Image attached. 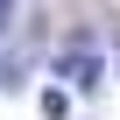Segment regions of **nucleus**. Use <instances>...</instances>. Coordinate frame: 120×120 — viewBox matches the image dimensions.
<instances>
[{"label":"nucleus","mask_w":120,"mask_h":120,"mask_svg":"<svg viewBox=\"0 0 120 120\" xmlns=\"http://www.w3.org/2000/svg\"><path fill=\"white\" fill-rule=\"evenodd\" d=\"M14 28V0H0V35H7Z\"/></svg>","instance_id":"3"},{"label":"nucleus","mask_w":120,"mask_h":120,"mask_svg":"<svg viewBox=\"0 0 120 120\" xmlns=\"http://www.w3.org/2000/svg\"><path fill=\"white\" fill-rule=\"evenodd\" d=\"M35 106H42V120H64V113H71V99H64V92H42Z\"/></svg>","instance_id":"2"},{"label":"nucleus","mask_w":120,"mask_h":120,"mask_svg":"<svg viewBox=\"0 0 120 120\" xmlns=\"http://www.w3.org/2000/svg\"><path fill=\"white\" fill-rule=\"evenodd\" d=\"M49 71H56V78H71L78 92H99V85H106V64L92 56V35H78L64 56H49Z\"/></svg>","instance_id":"1"}]
</instances>
